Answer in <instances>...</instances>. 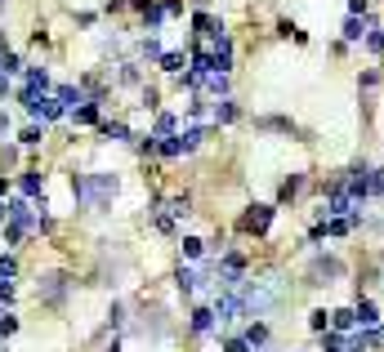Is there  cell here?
I'll use <instances>...</instances> for the list:
<instances>
[{
    "instance_id": "21",
    "label": "cell",
    "mask_w": 384,
    "mask_h": 352,
    "mask_svg": "<svg viewBox=\"0 0 384 352\" xmlns=\"http://www.w3.org/2000/svg\"><path fill=\"white\" fill-rule=\"evenodd\" d=\"M45 85H50V72H45V68H27V90L45 94Z\"/></svg>"
},
{
    "instance_id": "4",
    "label": "cell",
    "mask_w": 384,
    "mask_h": 352,
    "mask_svg": "<svg viewBox=\"0 0 384 352\" xmlns=\"http://www.w3.org/2000/svg\"><path fill=\"white\" fill-rule=\"evenodd\" d=\"M27 227H36V214H32V205L27 201H9V227H5V241L14 245V241H23V232Z\"/></svg>"
},
{
    "instance_id": "7",
    "label": "cell",
    "mask_w": 384,
    "mask_h": 352,
    "mask_svg": "<svg viewBox=\"0 0 384 352\" xmlns=\"http://www.w3.org/2000/svg\"><path fill=\"white\" fill-rule=\"evenodd\" d=\"M353 312H358V326L362 330H380V308H376V299H358V303H353Z\"/></svg>"
},
{
    "instance_id": "38",
    "label": "cell",
    "mask_w": 384,
    "mask_h": 352,
    "mask_svg": "<svg viewBox=\"0 0 384 352\" xmlns=\"http://www.w3.org/2000/svg\"><path fill=\"white\" fill-rule=\"evenodd\" d=\"M14 299V290H9V281H0V303H9Z\"/></svg>"
},
{
    "instance_id": "10",
    "label": "cell",
    "mask_w": 384,
    "mask_h": 352,
    "mask_svg": "<svg viewBox=\"0 0 384 352\" xmlns=\"http://www.w3.org/2000/svg\"><path fill=\"white\" fill-rule=\"evenodd\" d=\"M255 130H268V134H286V138H295V134H299L295 121H286V116H259V121H255Z\"/></svg>"
},
{
    "instance_id": "29",
    "label": "cell",
    "mask_w": 384,
    "mask_h": 352,
    "mask_svg": "<svg viewBox=\"0 0 384 352\" xmlns=\"http://www.w3.org/2000/svg\"><path fill=\"white\" fill-rule=\"evenodd\" d=\"M59 103L77 112V103H85V99H81V90H72V85H59Z\"/></svg>"
},
{
    "instance_id": "8",
    "label": "cell",
    "mask_w": 384,
    "mask_h": 352,
    "mask_svg": "<svg viewBox=\"0 0 384 352\" xmlns=\"http://www.w3.org/2000/svg\"><path fill=\"white\" fill-rule=\"evenodd\" d=\"M63 294H68V277H63V272H50V277H41V299H45V303H59Z\"/></svg>"
},
{
    "instance_id": "40",
    "label": "cell",
    "mask_w": 384,
    "mask_h": 352,
    "mask_svg": "<svg viewBox=\"0 0 384 352\" xmlns=\"http://www.w3.org/2000/svg\"><path fill=\"white\" fill-rule=\"evenodd\" d=\"M5 125H9V116H5V112H0V130H5Z\"/></svg>"
},
{
    "instance_id": "20",
    "label": "cell",
    "mask_w": 384,
    "mask_h": 352,
    "mask_svg": "<svg viewBox=\"0 0 384 352\" xmlns=\"http://www.w3.org/2000/svg\"><path fill=\"white\" fill-rule=\"evenodd\" d=\"M322 352H349V335H335V330H326V335H322Z\"/></svg>"
},
{
    "instance_id": "3",
    "label": "cell",
    "mask_w": 384,
    "mask_h": 352,
    "mask_svg": "<svg viewBox=\"0 0 384 352\" xmlns=\"http://www.w3.org/2000/svg\"><path fill=\"white\" fill-rule=\"evenodd\" d=\"M273 218H277L273 205H246V214L237 218V232H246V236H268Z\"/></svg>"
},
{
    "instance_id": "36",
    "label": "cell",
    "mask_w": 384,
    "mask_h": 352,
    "mask_svg": "<svg viewBox=\"0 0 384 352\" xmlns=\"http://www.w3.org/2000/svg\"><path fill=\"white\" fill-rule=\"evenodd\" d=\"M41 138H45V134H41V125H27V130H23V143H27V147H36Z\"/></svg>"
},
{
    "instance_id": "34",
    "label": "cell",
    "mask_w": 384,
    "mask_h": 352,
    "mask_svg": "<svg viewBox=\"0 0 384 352\" xmlns=\"http://www.w3.org/2000/svg\"><path fill=\"white\" fill-rule=\"evenodd\" d=\"M14 272H18V263L9 259V254H0V281H9V277H14Z\"/></svg>"
},
{
    "instance_id": "25",
    "label": "cell",
    "mask_w": 384,
    "mask_h": 352,
    "mask_svg": "<svg viewBox=\"0 0 384 352\" xmlns=\"http://www.w3.org/2000/svg\"><path fill=\"white\" fill-rule=\"evenodd\" d=\"M165 23V5H152V9H148V14H143V27H148V36H152L156 32V27H161Z\"/></svg>"
},
{
    "instance_id": "31",
    "label": "cell",
    "mask_w": 384,
    "mask_h": 352,
    "mask_svg": "<svg viewBox=\"0 0 384 352\" xmlns=\"http://www.w3.org/2000/svg\"><path fill=\"white\" fill-rule=\"evenodd\" d=\"M103 134H108V138H130V125H121V121H103Z\"/></svg>"
},
{
    "instance_id": "11",
    "label": "cell",
    "mask_w": 384,
    "mask_h": 352,
    "mask_svg": "<svg viewBox=\"0 0 384 352\" xmlns=\"http://www.w3.org/2000/svg\"><path fill=\"white\" fill-rule=\"evenodd\" d=\"M362 45H367L371 59H384V27L376 23V18H371V32H367V41H362Z\"/></svg>"
},
{
    "instance_id": "9",
    "label": "cell",
    "mask_w": 384,
    "mask_h": 352,
    "mask_svg": "<svg viewBox=\"0 0 384 352\" xmlns=\"http://www.w3.org/2000/svg\"><path fill=\"white\" fill-rule=\"evenodd\" d=\"M331 330L335 335H353V330H358V312L353 308H331Z\"/></svg>"
},
{
    "instance_id": "15",
    "label": "cell",
    "mask_w": 384,
    "mask_h": 352,
    "mask_svg": "<svg viewBox=\"0 0 384 352\" xmlns=\"http://www.w3.org/2000/svg\"><path fill=\"white\" fill-rule=\"evenodd\" d=\"M308 330H313V335H326V330H331V308H313L308 312Z\"/></svg>"
},
{
    "instance_id": "5",
    "label": "cell",
    "mask_w": 384,
    "mask_h": 352,
    "mask_svg": "<svg viewBox=\"0 0 384 352\" xmlns=\"http://www.w3.org/2000/svg\"><path fill=\"white\" fill-rule=\"evenodd\" d=\"M214 272H219V285H223V290H241V277H246V259H241V254H223V259L214 263Z\"/></svg>"
},
{
    "instance_id": "2",
    "label": "cell",
    "mask_w": 384,
    "mask_h": 352,
    "mask_svg": "<svg viewBox=\"0 0 384 352\" xmlns=\"http://www.w3.org/2000/svg\"><path fill=\"white\" fill-rule=\"evenodd\" d=\"M344 272H349V268H344L340 254H322V250H317L304 277H308V285H340V281H344Z\"/></svg>"
},
{
    "instance_id": "37",
    "label": "cell",
    "mask_w": 384,
    "mask_h": 352,
    "mask_svg": "<svg viewBox=\"0 0 384 352\" xmlns=\"http://www.w3.org/2000/svg\"><path fill=\"white\" fill-rule=\"evenodd\" d=\"M14 330H18V321H14V317H0V335H14Z\"/></svg>"
},
{
    "instance_id": "23",
    "label": "cell",
    "mask_w": 384,
    "mask_h": 352,
    "mask_svg": "<svg viewBox=\"0 0 384 352\" xmlns=\"http://www.w3.org/2000/svg\"><path fill=\"white\" fill-rule=\"evenodd\" d=\"M205 90L214 94V99H228V76H219V72H210L205 76Z\"/></svg>"
},
{
    "instance_id": "14",
    "label": "cell",
    "mask_w": 384,
    "mask_h": 352,
    "mask_svg": "<svg viewBox=\"0 0 384 352\" xmlns=\"http://www.w3.org/2000/svg\"><path fill=\"white\" fill-rule=\"evenodd\" d=\"M183 68H188V59H183L179 50H165V54H161V72H170V76H183Z\"/></svg>"
},
{
    "instance_id": "13",
    "label": "cell",
    "mask_w": 384,
    "mask_h": 352,
    "mask_svg": "<svg viewBox=\"0 0 384 352\" xmlns=\"http://www.w3.org/2000/svg\"><path fill=\"white\" fill-rule=\"evenodd\" d=\"M201 281H205V277H196L192 268H179V277H174V285H179V294H196V290H201Z\"/></svg>"
},
{
    "instance_id": "18",
    "label": "cell",
    "mask_w": 384,
    "mask_h": 352,
    "mask_svg": "<svg viewBox=\"0 0 384 352\" xmlns=\"http://www.w3.org/2000/svg\"><path fill=\"white\" fill-rule=\"evenodd\" d=\"M18 187H23V196H41V192H45V178L32 169V174H23V178H18Z\"/></svg>"
},
{
    "instance_id": "39",
    "label": "cell",
    "mask_w": 384,
    "mask_h": 352,
    "mask_svg": "<svg viewBox=\"0 0 384 352\" xmlns=\"http://www.w3.org/2000/svg\"><path fill=\"white\" fill-rule=\"evenodd\" d=\"M130 5H134V9H143V14H148V9H152V0H130Z\"/></svg>"
},
{
    "instance_id": "41",
    "label": "cell",
    "mask_w": 384,
    "mask_h": 352,
    "mask_svg": "<svg viewBox=\"0 0 384 352\" xmlns=\"http://www.w3.org/2000/svg\"><path fill=\"white\" fill-rule=\"evenodd\" d=\"M380 335H384V326H380Z\"/></svg>"
},
{
    "instance_id": "16",
    "label": "cell",
    "mask_w": 384,
    "mask_h": 352,
    "mask_svg": "<svg viewBox=\"0 0 384 352\" xmlns=\"http://www.w3.org/2000/svg\"><path fill=\"white\" fill-rule=\"evenodd\" d=\"M72 121H77V125H99V103H81V107L72 112Z\"/></svg>"
},
{
    "instance_id": "24",
    "label": "cell",
    "mask_w": 384,
    "mask_h": 352,
    "mask_svg": "<svg viewBox=\"0 0 384 352\" xmlns=\"http://www.w3.org/2000/svg\"><path fill=\"white\" fill-rule=\"evenodd\" d=\"M139 54H143V59H156V63H161V41H156V36H143V41H139Z\"/></svg>"
},
{
    "instance_id": "32",
    "label": "cell",
    "mask_w": 384,
    "mask_h": 352,
    "mask_svg": "<svg viewBox=\"0 0 384 352\" xmlns=\"http://www.w3.org/2000/svg\"><path fill=\"white\" fill-rule=\"evenodd\" d=\"M223 352H250V344L241 335H228V339H223Z\"/></svg>"
},
{
    "instance_id": "22",
    "label": "cell",
    "mask_w": 384,
    "mask_h": 352,
    "mask_svg": "<svg viewBox=\"0 0 384 352\" xmlns=\"http://www.w3.org/2000/svg\"><path fill=\"white\" fill-rule=\"evenodd\" d=\"M156 152H161L165 161H174V156H183L188 147H183V138H161V143H156Z\"/></svg>"
},
{
    "instance_id": "12",
    "label": "cell",
    "mask_w": 384,
    "mask_h": 352,
    "mask_svg": "<svg viewBox=\"0 0 384 352\" xmlns=\"http://www.w3.org/2000/svg\"><path fill=\"white\" fill-rule=\"evenodd\" d=\"M237 116H241V112H237V103H232V99H219V103H214V125H232Z\"/></svg>"
},
{
    "instance_id": "33",
    "label": "cell",
    "mask_w": 384,
    "mask_h": 352,
    "mask_svg": "<svg viewBox=\"0 0 384 352\" xmlns=\"http://www.w3.org/2000/svg\"><path fill=\"white\" fill-rule=\"evenodd\" d=\"M380 81H384V76H380V72H362V76H358V90H376V85H380Z\"/></svg>"
},
{
    "instance_id": "35",
    "label": "cell",
    "mask_w": 384,
    "mask_h": 352,
    "mask_svg": "<svg viewBox=\"0 0 384 352\" xmlns=\"http://www.w3.org/2000/svg\"><path fill=\"white\" fill-rule=\"evenodd\" d=\"M349 14L353 18H367L371 14V0H349Z\"/></svg>"
},
{
    "instance_id": "1",
    "label": "cell",
    "mask_w": 384,
    "mask_h": 352,
    "mask_svg": "<svg viewBox=\"0 0 384 352\" xmlns=\"http://www.w3.org/2000/svg\"><path fill=\"white\" fill-rule=\"evenodd\" d=\"M117 187H121L117 174H85V178L72 174V192H77V201L85 205V210H108Z\"/></svg>"
},
{
    "instance_id": "26",
    "label": "cell",
    "mask_w": 384,
    "mask_h": 352,
    "mask_svg": "<svg viewBox=\"0 0 384 352\" xmlns=\"http://www.w3.org/2000/svg\"><path fill=\"white\" fill-rule=\"evenodd\" d=\"M299 187H304V174H290L286 183H282V192H277V196H282V201H295V196H299Z\"/></svg>"
},
{
    "instance_id": "17",
    "label": "cell",
    "mask_w": 384,
    "mask_h": 352,
    "mask_svg": "<svg viewBox=\"0 0 384 352\" xmlns=\"http://www.w3.org/2000/svg\"><path fill=\"white\" fill-rule=\"evenodd\" d=\"M192 330H196V335H210V330H214V312L210 308H196L192 312Z\"/></svg>"
},
{
    "instance_id": "6",
    "label": "cell",
    "mask_w": 384,
    "mask_h": 352,
    "mask_svg": "<svg viewBox=\"0 0 384 352\" xmlns=\"http://www.w3.org/2000/svg\"><path fill=\"white\" fill-rule=\"evenodd\" d=\"M367 32H371V14H367V18H353V14H344V23H340L344 45H362V41H367Z\"/></svg>"
},
{
    "instance_id": "28",
    "label": "cell",
    "mask_w": 384,
    "mask_h": 352,
    "mask_svg": "<svg viewBox=\"0 0 384 352\" xmlns=\"http://www.w3.org/2000/svg\"><path fill=\"white\" fill-rule=\"evenodd\" d=\"M201 254H205L201 236H183V259H201Z\"/></svg>"
},
{
    "instance_id": "27",
    "label": "cell",
    "mask_w": 384,
    "mask_h": 352,
    "mask_svg": "<svg viewBox=\"0 0 384 352\" xmlns=\"http://www.w3.org/2000/svg\"><path fill=\"white\" fill-rule=\"evenodd\" d=\"M174 130H179V121H174L170 112H161V116H156V138H170Z\"/></svg>"
},
{
    "instance_id": "19",
    "label": "cell",
    "mask_w": 384,
    "mask_h": 352,
    "mask_svg": "<svg viewBox=\"0 0 384 352\" xmlns=\"http://www.w3.org/2000/svg\"><path fill=\"white\" fill-rule=\"evenodd\" d=\"M241 339H246L250 348H264L268 344V326H264V321H255V326H246V335H241Z\"/></svg>"
},
{
    "instance_id": "30",
    "label": "cell",
    "mask_w": 384,
    "mask_h": 352,
    "mask_svg": "<svg viewBox=\"0 0 384 352\" xmlns=\"http://www.w3.org/2000/svg\"><path fill=\"white\" fill-rule=\"evenodd\" d=\"M371 196H376V201H384V165L371 169Z\"/></svg>"
}]
</instances>
